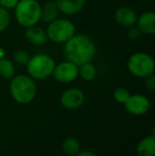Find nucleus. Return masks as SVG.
I'll return each mask as SVG.
<instances>
[{"instance_id": "obj_1", "label": "nucleus", "mask_w": 155, "mask_h": 156, "mask_svg": "<svg viewBox=\"0 0 155 156\" xmlns=\"http://www.w3.org/2000/svg\"><path fill=\"white\" fill-rule=\"evenodd\" d=\"M64 54L67 61L79 67L82 64L89 63L95 58L96 45L87 35L75 34L65 43Z\"/></svg>"}, {"instance_id": "obj_2", "label": "nucleus", "mask_w": 155, "mask_h": 156, "mask_svg": "<svg viewBox=\"0 0 155 156\" xmlns=\"http://www.w3.org/2000/svg\"><path fill=\"white\" fill-rule=\"evenodd\" d=\"M10 93L15 102L19 104H29L35 98L37 87L34 80L30 76L19 74L12 78Z\"/></svg>"}, {"instance_id": "obj_3", "label": "nucleus", "mask_w": 155, "mask_h": 156, "mask_svg": "<svg viewBox=\"0 0 155 156\" xmlns=\"http://www.w3.org/2000/svg\"><path fill=\"white\" fill-rule=\"evenodd\" d=\"M41 4L36 0H19L15 6V18L25 28L35 26L41 20Z\"/></svg>"}, {"instance_id": "obj_4", "label": "nucleus", "mask_w": 155, "mask_h": 156, "mask_svg": "<svg viewBox=\"0 0 155 156\" xmlns=\"http://www.w3.org/2000/svg\"><path fill=\"white\" fill-rule=\"evenodd\" d=\"M55 63L53 58L47 54H36L30 58L27 63V71L32 79L44 80L53 73Z\"/></svg>"}, {"instance_id": "obj_5", "label": "nucleus", "mask_w": 155, "mask_h": 156, "mask_svg": "<svg viewBox=\"0 0 155 156\" xmlns=\"http://www.w3.org/2000/svg\"><path fill=\"white\" fill-rule=\"evenodd\" d=\"M47 37L56 44H65L76 34V27L68 19H58L51 21L46 31Z\"/></svg>"}, {"instance_id": "obj_6", "label": "nucleus", "mask_w": 155, "mask_h": 156, "mask_svg": "<svg viewBox=\"0 0 155 156\" xmlns=\"http://www.w3.org/2000/svg\"><path fill=\"white\" fill-rule=\"evenodd\" d=\"M128 69L133 76L138 78H147L148 76L153 74L154 72V60L149 54L137 52L129 58Z\"/></svg>"}, {"instance_id": "obj_7", "label": "nucleus", "mask_w": 155, "mask_h": 156, "mask_svg": "<svg viewBox=\"0 0 155 156\" xmlns=\"http://www.w3.org/2000/svg\"><path fill=\"white\" fill-rule=\"evenodd\" d=\"M151 103H150L149 99L143 94H130L128 100L124 103V107L125 109L132 115L141 116L145 115L149 112Z\"/></svg>"}, {"instance_id": "obj_8", "label": "nucleus", "mask_w": 155, "mask_h": 156, "mask_svg": "<svg viewBox=\"0 0 155 156\" xmlns=\"http://www.w3.org/2000/svg\"><path fill=\"white\" fill-rule=\"evenodd\" d=\"M56 81L60 83H71L78 78L79 76V67L73 63L66 61L54 67L53 73Z\"/></svg>"}, {"instance_id": "obj_9", "label": "nucleus", "mask_w": 155, "mask_h": 156, "mask_svg": "<svg viewBox=\"0 0 155 156\" xmlns=\"http://www.w3.org/2000/svg\"><path fill=\"white\" fill-rule=\"evenodd\" d=\"M84 94L79 88H68L61 96V104L66 109H77L84 103Z\"/></svg>"}, {"instance_id": "obj_10", "label": "nucleus", "mask_w": 155, "mask_h": 156, "mask_svg": "<svg viewBox=\"0 0 155 156\" xmlns=\"http://www.w3.org/2000/svg\"><path fill=\"white\" fill-rule=\"evenodd\" d=\"M115 20L118 25L124 28H130L134 26L137 21V15L135 11L128 6H121L115 12Z\"/></svg>"}, {"instance_id": "obj_11", "label": "nucleus", "mask_w": 155, "mask_h": 156, "mask_svg": "<svg viewBox=\"0 0 155 156\" xmlns=\"http://www.w3.org/2000/svg\"><path fill=\"white\" fill-rule=\"evenodd\" d=\"M58 11L66 15H75L82 11L86 0H55Z\"/></svg>"}, {"instance_id": "obj_12", "label": "nucleus", "mask_w": 155, "mask_h": 156, "mask_svg": "<svg viewBox=\"0 0 155 156\" xmlns=\"http://www.w3.org/2000/svg\"><path fill=\"white\" fill-rule=\"evenodd\" d=\"M137 28L141 33L152 35L155 33V14L153 12H146L137 18Z\"/></svg>"}, {"instance_id": "obj_13", "label": "nucleus", "mask_w": 155, "mask_h": 156, "mask_svg": "<svg viewBox=\"0 0 155 156\" xmlns=\"http://www.w3.org/2000/svg\"><path fill=\"white\" fill-rule=\"evenodd\" d=\"M25 36L29 43L35 46L44 45L48 39L45 30H43L41 27H36V25L27 28V30L25 32Z\"/></svg>"}, {"instance_id": "obj_14", "label": "nucleus", "mask_w": 155, "mask_h": 156, "mask_svg": "<svg viewBox=\"0 0 155 156\" xmlns=\"http://www.w3.org/2000/svg\"><path fill=\"white\" fill-rule=\"evenodd\" d=\"M58 9L54 1H48L41 8V20L50 23L58 17Z\"/></svg>"}, {"instance_id": "obj_15", "label": "nucleus", "mask_w": 155, "mask_h": 156, "mask_svg": "<svg viewBox=\"0 0 155 156\" xmlns=\"http://www.w3.org/2000/svg\"><path fill=\"white\" fill-rule=\"evenodd\" d=\"M137 154L139 156H155V137L150 135L143 138L137 144Z\"/></svg>"}, {"instance_id": "obj_16", "label": "nucleus", "mask_w": 155, "mask_h": 156, "mask_svg": "<svg viewBox=\"0 0 155 156\" xmlns=\"http://www.w3.org/2000/svg\"><path fill=\"white\" fill-rule=\"evenodd\" d=\"M62 150L67 156H76L81 151L80 142L73 137H67L62 142Z\"/></svg>"}, {"instance_id": "obj_17", "label": "nucleus", "mask_w": 155, "mask_h": 156, "mask_svg": "<svg viewBox=\"0 0 155 156\" xmlns=\"http://www.w3.org/2000/svg\"><path fill=\"white\" fill-rule=\"evenodd\" d=\"M15 76V66L10 60L5 58H0V78L11 80Z\"/></svg>"}, {"instance_id": "obj_18", "label": "nucleus", "mask_w": 155, "mask_h": 156, "mask_svg": "<svg viewBox=\"0 0 155 156\" xmlns=\"http://www.w3.org/2000/svg\"><path fill=\"white\" fill-rule=\"evenodd\" d=\"M79 74H80L83 80L91 81L96 78L97 70H96V67L90 62L85 63L79 66Z\"/></svg>"}, {"instance_id": "obj_19", "label": "nucleus", "mask_w": 155, "mask_h": 156, "mask_svg": "<svg viewBox=\"0 0 155 156\" xmlns=\"http://www.w3.org/2000/svg\"><path fill=\"white\" fill-rule=\"evenodd\" d=\"M130 94H131L130 91L126 88H124V87H118L114 91V98L118 103L124 104L125 101L128 100V98L130 97Z\"/></svg>"}, {"instance_id": "obj_20", "label": "nucleus", "mask_w": 155, "mask_h": 156, "mask_svg": "<svg viewBox=\"0 0 155 156\" xmlns=\"http://www.w3.org/2000/svg\"><path fill=\"white\" fill-rule=\"evenodd\" d=\"M11 21V16L8 10L0 6V33L6 30Z\"/></svg>"}, {"instance_id": "obj_21", "label": "nucleus", "mask_w": 155, "mask_h": 156, "mask_svg": "<svg viewBox=\"0 0 155 156\" xmlns=\"http://www.w3.org/2000/svg\"><path fill=\"white\" fill-rule=\"evenodd\" d=\"M30 60V55L27 51L25 50H18V51L15 52L14 54V61L16 62L18 65H27V63Z\"/></svg>"}, {"instance_id": "obj_22", "label": "nucleus", "mask_w": 155, "mask_h": 156, "mask_svg": "<svg viewBox=\"0 0 155 156\" xmlns=\"http://www.w3.org/2000/svg\"><path fill=\"white\" fill-rule=\"evenodd\" d=\"M18 1L19 0H0V6L5 10H11V9H15Z\"/></svg>"}, {"instance_id": "obj_23", "label": "nucleus", "mask_w": 155, "mask_h": 156, "mask_svg": "<svg viewBox=\"0 0 155 156\" xmlns=\"http://www.w3.org/2000/svg\"><path fill=\"white\" fill-rule=\"evenodd\" d=\"M140 35H141V32L137 27L132 26V27L129 28V31H128V37H129V38L137 39V38H139V37H140Z\"/></svg>"}, {"instance_id": "obj_24", "label": "nucleus", "mask_w": 155, "mask_h": 156, "mask_svg": "<svg viewBox=\"0 0 155 156\" xmlns=\"http://www.w3.org/2000/svg\"><path fill=\"white\" fill-rule=\"evenodd\" d=\"M145 79H146V82H145L146 87L151 91L155 90V76L153 74H150V76H148Z\"/></svg>"}, {"instance_id": "obj_25", "label": "nucleus", "mask_w": 155, "mask_h": 156, "mask_svg": "<svg viewBox=\"0 0 155 156\" xmlns=\"http://www.w3.org/2000/svg\"><path fill=\"white\" fill-rule=\"evenodd\" d=\"M76 156H97V155L89 150H84V151H80Z\"/></svg>"}, {"instance_id": "obj_26", "label": "nucleus", "mask_w": 155, "mask_h": 156, "mask_svg": "<svg viewBox=\"0 0 155 156\" xmlns=\"http://www.w3.org/2000/svg\"><path fill=\"white\" fill-rule=\"evenodd\" d=\"M4 54H5V53H4V50L2 49L1 47H0V58H4Z\"/></svg>"}]
</instances>
